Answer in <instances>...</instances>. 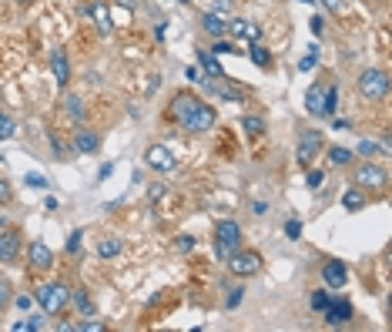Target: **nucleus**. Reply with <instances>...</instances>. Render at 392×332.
<instances>
[{"label":"nucleus","instance_id":"f257e3e1","mask_svg":"<svg viewBox=\"0 0 392 332\" xmlns=\"http://www.w3.org/2000/svg\"><path fill=\"white\" fill-rule=\"evenodd\" d=\"M242 249V225L238 222H218L215 225V255L228 262L231 252H238Z\"/></svg>","mask_w":392,"mask_h":332},{"label":"nucleus","instance_id":"f03ea898","mask_svg":"<svg viewBox=\"0 0 392 332\" xmlns=\"http://www.w3.org/2000/svg\"><path fill=\"white\" fill-rule=\"evenodd\" d=\"M355 88H359V94L369 101H382L389 94V74L386 71H379V67H366L359 78H355Z\"/></svg>","mask_w":392,"mask_h":332},{"label":"nucleus","instance_id":"7ed1b4c3","mask_svg":"<svg viewBox=\"0 0 392 332\" xmlns=\"http://www.w3.org/2000/svg\"><path fill=\"white\" fill-rule=\"evenodd\" d=\"M34 299L40 302V309L47 315H57L60 309H67V302H71V289L64 285V282H47V285H40Z\"/></svg>","mask_w":392,"mask_h":332},{"label":"nucleus","instance_id":"20e7f679","mask_svg":"<svg viewBox=\"0 0 392 332\" xmlns=\"http://www.w3.org/2000/svg\"><path fill=\"white\" fill-rule=\"evenodd\" d=\"M215 117H218V115H215V108H211V104H198V108H195V111L181 121V128L191 131V135H205V131L215 128Z\"/></svg>","mask_w":392,"mask_h":332},{"label":"nucleus","instance_id":"39448f33","mask_svg":"<svg viewBox=\"0 0 392 332\" xmlns=\"http://www.w3.org/2000/svg\"><path fill=\"white\" fill-rule=\"evenodd\" d=\"M261 265H265V262H261L259 252H242V249H238V252H231V258H228V269H231L235 275H242V279L259 275Z\"/></svg>","mask_w":392,"mask_h":332},{"label":"nucleus","instance_id":"423d86ee","mask_svg":"<svg viewBox=\"0 0 392 332\" xmlns=\"http://www.w3.org/2000/svg\"><path fill=\"white\" fill-rule=\"evenodd\" d=\"M355 188H386V172L373 165V161H362V165H355Z\"/></svg>","mask_w":392,"mask_h":332},{"label":"nucleus","instance_id":"0eeeda50","mask_svg":"<svg viewBox=\"0 0 392 332\" xmlns=\"http://www.w3.org/2000/svg\"><path fill=\"white\" fill-rule=\"evenodd\" d=\"M318 151H322V135H318V131H302L299 148H295V158H299L302 168H309V165L316 161Z\"/></svg>","mask_w":392,"mask_h":332},{"label":"nucleus","instance_id":"6e6552de","mask_svg":"<svg viewBox=\"0 0 392 332\" xmlns=\"http://www.w3.org/2000/svg\"><path fill=\"white\" fill-rule=\"evenodd\" d=\"M145 165H148V168H154V172H174V168H178L174 155H171L165 144H151L148 151H145Z\"/></svg>","mask_w":392,"mask_h":332},{"label":"nucleus","instance_id":"1a4fd4ad","mask_svg":"<svg viewBox=\"0 0 392 332\" xmlns=\"http://www.w3.org/2000/svg\"><path fill=\"white\" fill-rule=\"evenodd\" d=\"M17 255H20V232L17 229H3L0 232V262L10 265V262H17Z\"/></svg>","mask_w":392,"mask_h":332},{"label":"nucleus","instance_id":"9d476101","mask_svg":"<svg viewBox=\"0 0 392 332\" xmlns=\"http://www.w3.org/2000/svg\"><path fill=\"white\" fill-rule=\"evenodd\" d=\"M27 262H31V269H34V272H47V269L54 265V252H51L44 242H31Z\"/></svg>","mask_w":392,"mask_h":332},{"label":"nucleus","instance_id":"9b49d317","mask_svg":"<svg viewBox=\"0 0 392 332\" xmlns=\"http://www.w3.org/2000/svg\"><path fill=\"white\" fill-rule=\"evenodd\" d=\"M198 104H202V101L195 98V94H191V91H181V94H174V98H171V108H168V115L174 117V121H185V117L191 115V111H195V108H198Z\"/></svg>","mask_w":392,"mask_h":332},{"label":"nucleus","instance_id":"f8f14e48","mask_svg":"<svg viewBox=\"0 0 392 332\" xmlns=\"http://www.w3.org/2000/svg\"><path fill=\"white\" fill-rule=\"evenodd\" d=\"M322 315H325V322H329L332 329H338V326H345V322L352 319V306H349V302H342V299H332V302H329V309H325Z\"/></svg>","mask_w":392,"mask_h":332},{"label":"nucleus","instance_id":"ddd939ff","mask_svg":"<svg viewBox=\"0 0 392 332\" xmlns=\"http://www.w3.org/2000/svg\"><path fill=\"white\" fill-rule=\"evenodd\" d=\"M322 282H325L329 289H342V285L349 282V269H345L342 262H325V265H322Z\"/></svg>","mask_w":392,"mask_h":332},{"label":"nucleus","instance_id":"4468645a","mask_svg":"<svg viewBox=\"0 0 392 332\" xmlns=\"http://www.w3.org/2000/svg\"><path fill=\"white\" fill-rule=\"evenodd\" d=\"M228 34L231 38H245V40H255L261 38V31H259V24H252L248 17H235V20H228Z\"/></svg>","mask_w":392,"mask_h":332},{"label":"nucleus","instance_id":"2eb2a0df","mask_svg":"<svg viewBox=\"0 0 392 332\" xmlns=\"http://www.w3.org/2000/svg\"><path fill=\"white\" fill-rule=\"evenodd\" d=\"M202 27L208 31V38H224L228 34V17H224L222 10H205V17H202Z\"/></svg>","mask_w":392,"mask_h":332},{"label":"nucleus","instance_id":"dca6fc26","mask_svg":"<svg viewBox=\"0 0 392 332\" xmlns=\"http://www.w3.org/2000/svg\"><path fill=\"white\" fill-rule=\"evenodd\" d=\"M51 71H54V81L60 84V88L71 81V64H67V54H64L60 47H57L54 54H51Z\"/></svg>","mask_w":392,"mask_h":332},{"label":"nucleus","instance_id":"f3484780","mask_svg":"<svg viewBox=\"0 0 392 332\" xmlns=\"http://www.w3.org/2000/svg\"><path fill=\"white\" fill-rule=\"evenodd\" d=\"M97 148H101V138L94 135V131H88V128L74 131V151H81V155H94Z\"/></svg>","mask_w":392,"mask_h":332},{"label":"nucleus","instance_id":"a211bd4d","mask_svg":"<svg viewBox=\"0 0 392 332\" xmlns=\"http://www.w3.org/2000/svg\"><path fill=\"white\" fill-rule=\"evenodd\" d=\"M322 104H325V88H322V84H312V88L305 91V108H309V115L325 117V111H322Z\"/></svg>","mask_w":392,"mask_h":332},{"label":"nucleus","instance_id":"6ab92c4d","mask_svg":"<svg viewBox=\"0 0 392 332\" xmlns=\"http://www.w3.org/2000/svg\"><path fill=\"white\" fill-rule=\"evenodd\" d=\"M124 249V242L117 238V235H104L101 242H97V258H117Z\"/></svg>","mask_w":392,"mask_h":332},{"label":"nucleus","instance_id":"aec40b11","mask_svg":"<svg viewBox=\"0 0 392 332\" xmlns=\"http://www.w3.org/2000/svg\"><path fill=\"white\" fill-rule=\"evenodd\" d=\"M342 208H345V212H362V208H366V195H362V188H349V192L342 195Z\"/></svg>","mask_w":392,"mask_h":332},{"label":"nucleus","instance_id":"412c9836","mask_svg":"<svg viewBox=\"0 0 392 332\" xmlns=\"http://www.w3.org/2000/svg\"><path fill=\"white\" fill-rule=\"evenodd\" d=\"M94 20H97V31H101V38H111L114 20H111V14H108V7H104V3H101V7H94Z\"/></svg>","mask_w":392,"mask_h":332},{"label":"nucleus","instance_id":"4be33fe9","mask_svg":"<svg viewBox=\"0 0 392 332\" xmlns=\"http://www.w3.org/2000/svg\"><path fill=\"white\" fill-rule=\"evenodd\" d=\"M198 67H202V71H208L211 78H224L222 64L215 60V54H208V51H202V54H198Z\"/></svg>","mask_w":392,"mask_h":332},{"label":"nucleus","instance_id":"5701e85b","mask_svg":"<svg viewBox=\"0 0 392 332\" xmlns=\"http://www.w3.org/2000/svg\"><path fill=\"white\" fill-rule=\"evenodd\" d=\"M352 151H349V148H329V161H332V165H336V168H345V165H352Z\"/></svg>","mask_w":392,"mask_h":332},{"label":"nucleus","instance_id":"b1692460","mask_svg":"<svg viewBox=\"0 0 392 332\" xmlns=\"http://www.w3.org/2000/svg\"><path fill=\"white\" fill-rule=\"evenodd\" d=\"M38 329H44V319L40 315H27V319L14 322V332H38Z\"/></svg>","mask_w":392,"mask_h":332},{"label":"nucleus","instance_id":"393cba45","mask_svg":"<svg viewBox=\"0 0 392 332\" xmlns=\"http://www.w3.org/2000/svg\"><path fill=\"white\" fill-rule=\"evenodd\" d=\"M242 131L245 135H261V131H265V121L255 117V115H245L242 117Z\"/></svg>","mask_w":392,"mask_h":332},{"label":"nucleus","instance_id":"a878e982","mask_svg":"<svg viewBox=\"0 0 392 332\" xmlns=\"http://www.w3.org/2000/svg\"><path fill=\"white\" fill-rule=\"evenodd\" d=\"M17 135V124H14V117L7 115V111H0V141H7V138Z\"/></svg>","mask_w":392,"mask_h":332},{"label":"nucleus","instance_id":"bb28decb","mask_svg":"<svg viewBox=\"0 0 392 332\" xmlns=\"http://www.w3.org/2000/svg\"><path fill=\"white\" fill-rule=\"evenodd\" d=\"M252 60H255L259 67H268V64H272V54H268V47H261V40L252 44Z\"/></svg>","mask_w":392,"mask_h":332},{"label":"nucleus","instance_id":"cd10ccee","mask_svg":"<svg viewBox=\"0 0 392 332\" xmlns=\"http://www.w3.org/2000/svg\"><path fill=\"white\" fill-rule=\"evenodd\" d=\"M329 302H332V295L325 292V289H318V292H312V299H309V306H312L316 313H325V309H329Z\"/></svg>","mask_w":392,"mask_h":332},{"label":"nucleus","instance_id":"c85d7f7f","mask_svg":"<svg viewBox=\"0 0 392 332\" xmlns=\"http://www.w3.org/2000/svg\"><path fill=\"white\" fill-rule=\"evenodd\" d=\"M338 108V91L336 88H325V104H322V111H325V117H332Z\"/></svg>","mask_w":392,"mask_h":332},{"label":"nucleus","instance_id":"c756f323","mask_svg":"<svg viewBox=\"0 0 392 332\" xmlns=\"http://www.w3.org/2000/svg\"><path fill=\"white\" fill-rule=\"evenodd\" d=\"M64 111L74 117V121H84V104H81L77 98H67V101H64Z\"/></svg>","mask_w":392,"mask_h":332},{"label":"nucleus","instance_id":"7c9ffc66","mask_svg":"<svg viewBox=\"0 0 392 332\" xmlns=\"http://www.w3.org/2000/svg\"><path fill=\"white\" fill-rule=\"evenodd\" d=\"M71 299H74V306H77V309H81V313H84V315H94L91 299H88V295H84V292H71Z\"/></svg>","mask_w":392,"mask_h":332},{"label":"nucleus","instance_id":"2f4dec72","mask_svg":"<svg viewBox=\"0 0 392 332\" xmlns=\"http://www.w3.org/2000/svg\"><path fill=\"white\" fill-rule=\"evenodd\" d=\"M355 151H359L362 158H375V155H379V144L366 138V141H359V148H355Z\"/></svg>","mask_w":392,"mask_h":332},{"label":"nucleus","instance_id":"473e14b6","mask_svg":"<svg viewBox=\"0 0 392 332\" xmlns=\"http://www.w3.org/2000/svg\"><path fill=\"white\" fill-rule=\"evenodd\" d=\"M77 332H104V322H97V319H84V322H74Z\"/></svg>","mask_w":392,"mask_h":332},{"label":"nucleus","instance_id":"72a5a7b5","mask_svg":"<svg viewBox=\"0 0 392 332\" xmlns=\"http://www.w3.org/2000/svg\"><path fill=\"white\" fill-rule=\"evenodd\" d=\"M24 185H27V188H47V178L38 175V172H31V175H24Z\"/></svg>","mask_w":392,"mask_h":332},{"label":"nucleus","instance_id":"f704fd0d","mask_svg":"<svg viewBox=\"0 0 392 332\" xmlns=\"http://www.w3.org/2000/svg\"><path fill=\"white\" fill-rule=\"evenodd\" d=\"M14 289H10V282H7V279H0V309H3V306H10V299H14Z\"/></svg>","mask_w":392,"mask_h":332},{"label":"nucleus","instance_id":"c9c22d12","mask_svg":"<svg viewBox=\"0 0 392 332\" xmlns=\"http://www.w3.org/2000/svg\"><path fill=\"white\" fill-rule=\"evenodd\" d=\"M81 238H84V232L77 229V232H71L67 235V252L74 255V252H81Z\"/></svg>","mask_w":392,"mask_h":332},{"label":"nucleus","instance_id":"e433bc0d","mask_svg":"<svg viewBox=\"0 0 392 332\" xmlns=\"http://www.w3.org/2000/svg\"><path fill=\"white\" fill-rule=\"evenodd\" d=\"M285 235H288V238H302V222H299V218L285 222Z\"/></svg>","mask_w":392,"mask_h":332},{"label":"nucleus","instance_id":"4c0bfd02","mask_svg":"<svg viewBox=\"0 0 392 332\" xmlns=\"http://www.w3.org/2000/svg\"><path fill=\"white\" fill-rule=\"evenodd\" d=\"M174 249H178V252H181V255H185V252H191V249H195V238H191V235H181V238L174 242Z\"/></svg>","mask_w":392,"mask_h":332},{"label":"nucleus","instance_id":"58836bf2","mask_svg":"<svg viewBox=\"0 0 392 332\" xmlns=\"http://www.w3.org/2000/svg\"><path fill=\"white\" fill-rule=\"evenodd\" d=\"M10 195H14V192H10L7 178H0V205H7V201H10Z\"/></svg>","mask_w":392,"mask_h":332},{"label":"nucleus","instance_id":"ea45409f","mask_svg":"<svg viewBox=\"0 0 392 332\" xmlns=\"http://www.w3.org/2000/svg\"><path fill=\"white\" fill-rule=\"evenodd\" d=\"M316 60H318V51L312 47V54H309V58H302L299 67H302V71H312V67H316Z\"/></svg>","mask_w":392,"mask_h":332},{"label":"nucleus","instance_id":"a19ab883","mask_svg":"<svg viewBox=\"0 0 392 332\" xmlns=\"http://www.w3.org/2000/svg\"><path fill=\"white\" fill-rule=\"evenodd\" d=\"M211 54H235V47H231V44H224V40L218 38V44L211 47Z\"/></svg>","mask_w":392,"mask_h":332},{"label":"nucleus","instance_id":"79ce46f5","mask_svg":"<svg viewBox=\"0 0 392 332\" xmlns=\"http://www.w3.org/2000/svg\"><path fill=\"white\" fill-rule=\"evenodd\" d=\"M322 172H318V168H312V172H309V178H305V181H309V188H318V185H322Z\"/></svg>","mask_w":392,"mask_h":332},{"label":"nucleus","instance_id":"37998d69","mask_svg":"<svg viewBox=\"0 0 392 332\" xmlns=\"http://www.w3.org/2000/svg\"><path fill=\"white\" fill-rule=\"evenodd\" d=\"M161 195H165V185H151L148 188V201H158Z\"/></svg>","mask_w":392,"mask_h":332},{"label":"nucleus","instance_id":"c03bdc74","mask_svg":"<svg viewBox=\"0 0 392 332\" xmlns=\"http://www.w3.org/2000/svg\"><path fill=\"white\" fill-rule=\"evenodd\" d=\"M242 292H245V289H235V292L228 295V302H224V306H228V309H235V306L242 302Z\"/></svg>","mask_w":392,"mask_h":332},{"label":"nucleus","instance_id":"a18cd8bd","mask_svg":"<svg viewBox=\"0 0 392 332\" xmlns=\"http://www.w3.org/2000/svg\"><path fill=\"white\" fill-rule=\"evenodd\" d=\"M10 302H14L17 309H31V295H14Z\"/></svg>","mask_w":392,"mask_h":332},{"label":"nucleus","instance_id":"49530a36","mask_svg":"<svg viewBox=\"0 0 392 332\" xmlns=\"http://www.w3.org/2000/svg\"><path fill=\"white\" fill-rule=\"evenodd\" d=\"M322 7L332 10V14H342V0H322Z\"/></svg>","mask_w":392,"mask_h":332},{"label":"nucleus","instance_id":"de8ad7c7","mask_svg":"<svg viewBox=\"0 0 392 332\" xmlns=\"http://www.w3.org/2000/svg\"><path fill=\"white\" fill-rule=\"evenodd\" d=\"M322 24H325V20H322V17H312V20H309V31H312L316 38H318V34H322Z\"/></svg>","mask_w":392,"mask_h":332},{"label":"nucleus","instance_id":"09e8293b","mask_svg":"<svg viewBox=\"0 0 392 332\" xmlns=\"http://www.w3.org/2000/svg\"><path fill=\"white\" fill-rule=\"evenodd\" d=\"M268 212V201H252V215H265Z\"/></svg>","mask_w":392,"mask_h":332},{"label":"nucleus","instance_id":"8fccbe9b","mask_svg":"<svg viewBox=\"0 0 392 332\" xmlns=\"http://www.w3.org/2000/svg\"><path fill=\"white\" fill-rule=\"evenodd\" d=\"M185 74H188V81H202V71H198V67H195V64H191V67H188Z\"/></svg>","mask_w":392,"mask_h":332},{"label":"nucleus","instance_id":"3c124183","mask_svg":"<svg viewBox=\"0 0 392 332\" xmlns=\"http://www.w3.org/2000/svg\"><path fill=\"white\" fill-rule=\"evenodd\" d=\"M228 7H231V0H215V7H211V10H222V14H224Z\"/></svg>","mask_w":392,"mask_h":332},{"label":"nucleus","instance_id":"603ef678","mask_svg":"<svg viewBox=\"0 0 392 332\" xmlns=\"http://www.w3.org/2000/svg\"><path fill=\"white\" fill-rule=\"evenodd\" d=\"M178 3H188V0H178Z\"/></svg>","mask_w":392,"mask_h":332},{"label":"nucleus","instance_id":"864d4df0","mask_svg":"<svg viewBox=\"0 0 392 332\" xmlns=\"http://www.w3.org/2000/svg\"><path fill=\"white\" fill-rule=\"evenodd\" d=\"M17 3H27V0H17Z\"/></svg>","mask_w":392,"mask_h":332}]
</instances>
